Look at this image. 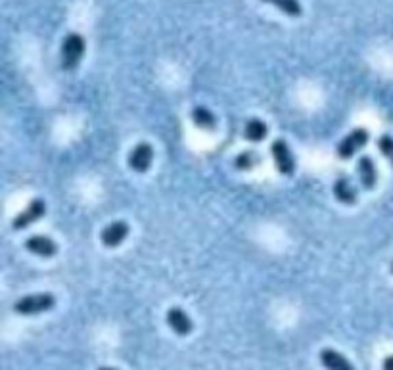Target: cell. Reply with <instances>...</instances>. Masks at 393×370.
<instances>
[{
    "label": "cell",
    "instance_id": "obj_1",
    "mask_svg": "<svg viewBox=\"0 0 393 370\" xmlns=\"http://www.w3.org/2000/svg\"><path fill=\"white\" fill-rule=\"evenodd\" d=\"M84 52H86V42L83 35L79 33H70L63 39L62 44V68L65 71L77 70V65L83 60Z\"/></svg>",
    "mask_w": 393,
    "mask_h": 370
},
{
    "label": "cell",
    "instance_id": "obj_2",
    "mask_svg": "<svg viewBox=\"0 0 393 370\" xmlns=\"http://www.w3.org/2000/svg\"><path fill=\"white\" fill-rule=\"evenodd\" d=\"M54 305H56V298L52 293H31L15 301L14 311L18 314L29 317V314L46 313L50 309H54Z\"/></svg>",
    "mask_w": 393,
    "mask_h": 370
},
{
    "label": "cell",
    "instance_id": "obj_3",
    "mask_svg": "<svg viewBox=\"0 0 393 370\" xmlns=\"http://www.w3.org/2000/svg\"><path fill=\"white\" fill-rule=\"evenodd\" d=\"M271 154L274 158V165L276 169L281 171L284 177H292L295 171V160H294V154L290 152L288 144L284 142L282 139L274 140L273 144H271Z\"/></svg>",
    "mask_w": 393,
    "mask_h": 370
},
{
    "label": "cell",
    "instance_id": "obj_4",
    "mask_svg": "<svg viewBox=\"0 0 393 370\" xmlns=\"http://www.w3.org/2000/svg\"><path fill=\"white\" fill-rule=\"evenodd\" d=\"M368 136H371V134H368L366 129H355V131H352V133L347 134V136L337 144V155H340L342 160L353 158L361 148L366 146Z\"/></svg>",
    "mask_w": 393,
    "mask_h": 370
},
{
    "label": "cell",
    "instance_id": "obj_5",
    "mask_svg": "<svg viewBox=\"0 0 393 370\" xmlns=\"http://www.w3.org/2000/svg\"><path fill=\"white\" fill-rule=\"evenodd\" d=\"M44 213H46V203H44V200H41V198H37L33 202H29L27 208L21 211L20 215L15 217L12 227H14L15 231H23V229H27L29 224L37 223Z\"/></svg>",
    "mask_w": 393,
    "mask_h": 370
},
{
    "label": "cell",
    "instance_id": "obj_6",
    "mask_svg": "<svg viewBox=\"0 0 393 370\" xmlns=\"http://www.w3.org/2000/svg\"><path fill=\"white\" fill-rule=\"evenodd\" d=\"M152 160H154V150L148 142H141L129 152V167L136 171V173H146L150 165H152Z\"/></svg>",
    "mask_w": 393,
    "mask_h": 370
},
{
    "label": "cell",
    "instance_id": "obj_7",
    "mask_svg": "<svg viewBox=\"0 0 393 370\" xmlns=\"http://www.w3.org/2000/svg\"><path fill=\"white\" fill-rule=\"evenodd\" d=\"M131 232V227L125 223V221H115V223L108 224L102 234H100V240L105 248H117L120 244L125 242V238L129 236Z\"/></svg>",
    "mask_w": 393,
    "mask_h": 370
},
{
    "label": "cell",
    "instance_id": "obj_8",
    "mask_svg": "<svg viewBox=\"0 0 393 370\" xmlns=\"http://www.w3.org/2000/svg\"><path fill=\"white\" fill-rule=\"evenodd\" d=\"M167 324L179 336H188L194 330V322L181 307H171L167 311Z\"/></svg>",
    "mask_w": 393,
    "mask_h": 370
},
{
    "label": "cell",
    "instance_id": "obj_9",
    "mask_svg": "<svg viewBox=\"0 0 393 370\" xmlns=\"http://www.w3.org/2000/svg\"><path fill=\"white\" fill-rule=\"evenodd\" d=\"M25 248H27L29 252L35 253L39 257H54L58 253V244L49 236H41V234H37V236H31L25 240Z\"/></svg>",
    "mask_w": 393,
    "mask_h": 370
},
{
    "label": "cell",
    "instance_id": "obj_10",
    "mask_svg": "<svg viewBox=\"0 0 393 370\" xmlns=\"http://www.w3.org/2000/svg\"><path fill=\"white\" fill-rule=\"evenodd\" d=\"M357 171H359V179H361V184H363L366 190L376 189V184H378V169H376V165H374L373 158L363 155L357 163Z\"/></svg>",
    "mask_w": 393,
    "mask_h": 370
},
{
    "label": "cell",
    "instance_id": "obj_11",
    "mask_svg": "<svg viewBox=\"0 0 393 370\" xmlns=\"http://www.w3.org/2000/svg\"><path fill=\"white\" fill-rule=\"evenodd\" d=\"M334 196H336L337 202L345 203V205H353V203L357 202V189H355V184H353L349 179L345 175L337 177L336 182H334Z\"/></svg>",
    "mask_w": 393,
    "mask_h": 370
},
{
    "label": "cell",
    "instance_id": "obj_12",
    "mask_svg": "<svg viewBox=\"0 0 393 370\" xmlns=\"http://www.w3.org/2000/svg\"><path fill=\"white\" fill-rule=\"evenodd\" d=\"M321 363L326 366V370H353L352 363L336 350L321 351Z\"/></svg>",
    "mask_w": 393,
    "mask_h": 370
},
{
    "label": "cell",
    "instance_id": "obj_13",
    "mask_svg": "<svg viewBox=\"0 0 393 370\" xmlns=\"http://www.w3.org/2000/svg\"><path fill=\"white\" fill-rule=\"evenodd\" d=\"M267 133H269L267 123L257 117L250 119V121L246 123V127H244V136H246L250 142H261V140H265Z\"/></svg>",
    "mask_w": 393,
    "mask_h": 370
},
{
    "label": "cell",
    "instance_id": "obj_14",
    "mask_svg": "<svg viewBox=\"0 0 393 370\" xmlns=\"http://www.w3.org/2000/svg\"><path fill=\"white\" fill-rule=\"evenodd\" d=\"M192 121H194V125L200 127V129H204V131H211L213 127H215V115L204 108V106H198L192 110Z\"/></svg>",
    "mask_w": 393,
    "mask_h": 370
},
{
    "label": "cell",
    "instance_id": "obj_15",
    "mask_svg": "<svg viewBox=\"0 0 393 370\" xmlns=\"http://www.w3.org/2000/svg\"><path fill=\"white\" fill-rule=\"evenodd\" d=\"M267 4H273L281 10L282 14L290 15V18H299L303 14V8L299 0H263Z\"/></svg>",
    "mask_w": 393,
    "mask_h": 370
},
{
    "label": "cell",
    "instance_id": "obj_16",
    "mask_svg": "<svg viewBox=\"0 0 393 370\" xmlns=\"http://www.w3.org/2000/svg\"><path fill=\"white\" fill-rule=\"evenodd\" d=\"M257 163H259V154L253 152V150H246V152H242V154L234 158V167L238 169V171H250Z\"/></svg>",
    "mask_w": 393,
    "mask_h": 370
},
{
    "label": "cell",
    "instance_id": "obj_17",
    "mask_svg": "<svg viewBox=\"0 0 393 370\" xmlns=\"http://www.w3.org/2000/svg\"><path fill=\"white\" fill-rule=\"evenodd\" d=\"M378 150L386 158L393 167V136L392 134H382L378 139Z\"/></svg>",
    "mask_w": 393,
    "mask_h": 370
},
{
    "label": "cell",
    "instance_id": "obj_18",
    "mask_svg": "<svg viewBox=\"0 0 393 370\" xmlns=\"http://www.w3.org/2000/svg\"><path fill=\"white\" fill-rule=\"evenodd\" d=\"M382 369L384 370H393V355H387L382 363Z\"/></svg>",
    "mask_w": 393,
    "mask_h": 370
},
{
    "label": "cell",
    "instance_id": "obj_19",
    "mask_svg": "<svg viewBox=\"0 0 393 370\" xmlns=\"http://www.w3.org/2000/svg\"><path fill=\"white\" fill-rule=\"evenodd\" d=\"M100 370H115V369H100Z\"/></svg>",
    "mask_w": 393,
    "mask_h": 370
},
{
    "label": "cell",
    "instance_id": "obj_20",
    "mask_svg": "<svg viewBox=\"0 0 393 370\" xmlns=\"http://www.w3.org/2000/svg\"><path fill=\"white\" fill-rule=\"evenodd\" d=\"M392 273H393V263H392Z\"/></svg>",
    "mask_w": 393,
    "mask_h": 370
}]
</instances>
